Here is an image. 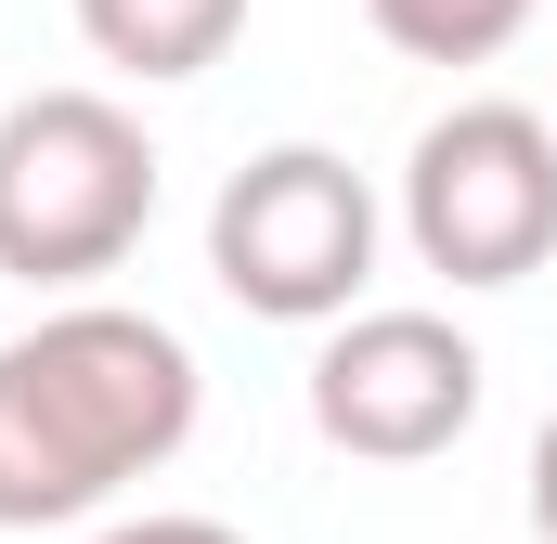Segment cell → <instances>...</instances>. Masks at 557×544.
<instances>
[{"mask_svg": "<svg viewBox=\"0 0 557 544\" xmlns=\"http://www.w3.org/2000/svg\"><path fill=\"white\" fill-rule=\"evenodd\" d=\"M532 532L557 544V415H545V428H532Z\"/></svg>", "mask_w": 557, "mask_h": 544, "instance_id": "9", "label": "cell"}, {"mask_svg": "<svg viewBox=\"0 0 557 544\" xmlns=\"http://www.w3.org/2000/svg\"><path fill=\"white\" fill-rule=\"evenodd\" d=\"M403 247L441 285H519L557 260V131L532 104L480 91L441 104L403 156Z\"/></svg>", "mask_w": 557, "mask_h": 544, "instance_id": "4", "label": "cell"}, {"mask_svg": "<svg viewBox=\"0 0 557 544\" xmlns=\"http://www.w3.org/2000/svg\"><path fill=\"white\" fill-rule=\"evenodd\" d=\"M363 26H376L403 65H493V52L532 26V0H363Z\"/></svg>", "mask_w": 557, "mask_h": 544, "instance_id": "7", "label": "cell"}, {"mask_svg": "<svg viewBox=\"0 0 557 544\" xmlns=\"http://www.w3.org/2000/svg\"><path fill=\"white\" fill-rule=\"evenodd\" d=\"M156 221V131L117 91H26L0 118V272L91 285Z\"/></svg>", "mask_w": 557, "mask_h": 544, "instance_id": "2", "label": "cell"}, {"mask_svg": "<svg viewBox=\"0 0 557 544\" xmlns=\"http://www.w3.org/2000/svg\"><path fill=\"white\" fill-rule=\"evenodd\" d=\"M195 350L131 298H52L26 337H0V532L104 519L195 441Z\"/></svg>", "mask_w": 557, "mask_h": 544, "instance_id": "1", "label": "cell"}, {"mask_svg": "<svg viewBox=\"0 0 557 544\" xmlns=\"http://www.w3.org/2000/svg\"><path fill=\"white\" fill-rule=\"evenodd\" d=\"M91 544H247L234 519H195V506H143V519H117V532H91Z\"/></svg>", "mask_w": 557, "mask_h": 544, "instance_id": "8", "label": "cell"}, {"mask_svg": "<svg viewBox=\"0 0 557 544\" xmlns=\"http://www.w3.org/2000/svg\"><path fill=\"white\" fill-rule=\"evenodd\" d=\"M480 376L493 363H480V337L454 311L389 298V311L324 324V350H311V428L350 467H428V454H454L480 428Z\"/></svg>", "mask_w": 557, "mask_h": 544, "instance_id": "5", "label": "cell"}, {"mask_svg": "<svg viewBox=\"0 0 557 544\" xmlns=\"http://www.w3.org/2000/svg\"><path fill=\"white\" fill-rule=\"evenodd\" d=\"M376 247H389V208L337 143H260L208 195V272L260 324H350L376 285Z\"/></svg>", "mask_w": 557, "mask_h": 544, "instance_id": "3", "label": "cell"}, {"mask_svg": "<svg viewBox=\"0 0 557 544\" xmlns=\"http://www.w3.org/2000/svg\"><path fill=\"white\" fill-rule=\"evenodd\" d=\"M78 39H91V65L169 91V78H208L247 39V0H78Z\"/></svg>", "mask_w": 557, "mask_h": 544, "instance_id": "6", "label": "cell"}]
</instances>
